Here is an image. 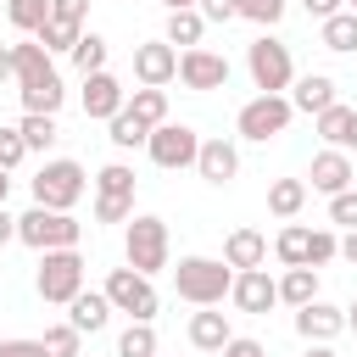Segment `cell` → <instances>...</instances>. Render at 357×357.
<instances>
[{"label": "cell", "instance_id": "37", "mask_svg": "<svg viewBox=\"0 0 357 357\" xmlns=\"http://www.w3.org/2000/svg\"><path fill=\"white\" fill-rule=\"evenodd\" d=\"M335 257H340L335 229H307V268H324V262H335Z\"/></svg>", "mask_w": 357, "mask_h": 357}, {"label": "cell", "instance_id": "9", "mask_svg": "<svg viewBox=\"0 0 357 357\" xmlns=\"http://www.w3.org/2000/svg\"><path fill=\"white\" fill-rule=\"evenodd\" d=\"M195 151H201V134H195L190 123H156L151 139H145V156H151L156 167H167V173L195 167Z\"/></svg>", "mask_w": 357, "mask_h": 357}, {"label": "cell", "instance_id": "22", "mask_svg": "<svg viewBox=\"0 0 357 357\" xmlns=\"http://www.w3.org/2000/svg\"><path fill=\"white\" fill-rule=\"evenodd\" d=\"M351 112H357V106H340V100L324 106V112L312 117V123H318V139L335 145V151H351Z\"/></svg>", "mask_w": 357, "mask_h": 357}, {"label": "cell", "instance_id": "55", "mask_svg": "<svg viewBox=\"0 0 357 357\" xmlns=\"http://www.w3.org/2000/svg\"><path fill=\"white\" fill-rule=\"evenodd\" d=\"M78 357H84V351H78Z\"/></svg>", "mask_w": 357, "mask_h": 357}, {"label": "cell", "instance_id": "4", "mask_svg": "<svg viewBox=\"0 0 357 357\" xmlns=\"http://www.w3.org/2000/svg\"><path fill=\"white\" fill-rule=\"evenodd\" d=\"M167 251H173V240H167V223L162 218H134L128 229H123V257H128V268L134 273H162V268H173L167 262Z\"/></svg>", "mask_w": 357, "mask_h": 357}, {"label": "cell", "instance_id": "8", "mask_svg": "<svg viewBox=\"0 0 357 357\" xmlns=\"http://www.w3.org/2000/svg\"><path fill=\"white\" fill-rule=\"evenodd\" d=\"M106 301H112V312H128V318H139V324H151L156 318V284L145 279V273H134V268H112L106 273Z\"/></svg>", "mask_w": 357, "mask_h": 357}, {"label": "cell", "instance_id": "50", "mask_svg": "<svg viewBox=\"0 0 357 357\" xmlns=\"http://www.w3.org/2000/svg\"><path fill=\"white\" fill-rule=\"evenodd\" d=\"M6 195H11V173L0 167V206H6Z\"/></svg>", "mask_w": 357, "mask_h": 357}, {"label": "cell", "instance_id": "45", "mask_svg": "<svg viewBox=\"0 0 357 357\" xmlns=\"http://www.w3.org/2000/svg\"><path fill=\"white\" fill-rule=\"evenodd\" d=\"M0 357H45L39 340H0Z\"/></svg>", "mask_w": 357, "mask_h": 357}, {"label": "cell", "instance_id": "53", "mask_svg": "<svg viewBox=\"0 0 357 357\" xmlns=\"http://www.w3.org/2000/svg\"><path fill=\"white\" fill-rule=\"evenodd\" d=\"M351 11H357V0H351Z\"/></svg>", "mask_w": 357, "mask_h": 357}, {"label": "cell", "instance_id": "42", "mask_svg": "<svg viewBox=\"0 0 357 357\" xmlns=\"http://www.w3.org/2000/svg\"><path fill=\"white\" fill-rule=\"evenodd\" d=\"M50 17H61V22H78V28H84L89 0H50Z\"/></svg>", "mask_w": 357, "mask_h": 357}, {"label": "cell", "instance_id": "26", "mask_svg": "<svg viewBox=\"0 0 357 357\" xmlns=\"http://www.w3.org/2000/svg\"><path fill=\"white\" fill-rule=\"evenodd\" d=\"M123 106H128V112H134V117H139L145 128L167 123V89H151V84H139V89H134V95H128Z\"/></svg>", "mask_w": 357, "mask_h": 357}, {"label": "cell", "instance_id": "39", "mask_svg": "<svg viewBox=\"0 0 357 357\" xmlns=\"http://www.w3.org/2000/svg\"><path fill=\"white\" fill-rule=\"evenodd\" d=\"M134 218V195H95V223H128Z\"/></svg>", "mask_w": 357, "mask_h": 357}, {"label": "cell", "instance_id": "47", "mask_svg": "<svg viewBox=\"0 0 357 357\" xmlns=\"http://www.w3.org/2000/svg\"><path fill=\"white\" fill-rule=\"evenodd\" d=\"M11 240H17V218L0 206V245H11Z\"/></svg>", "mask_w": 357, "mask_h": 357}, {"label": "cell", "instance_id": "52", "mask_svg": "<svg viewBox=\"0 0 357 357\" xmlns=\"http://www.w3.org/2000/svg\"><path fill=\"white\" fill-rule=\"evenodd\" d=\"M162 6H167V11H184V6H195V0H162Z\"/></svg>", "mask_w": 357, "mask_h": 357}, {"label": "cell", "instance_id": "15", "mask_svg": "<svg viewBox=\"0 0 357 357\" xmlns=\"http://www.w3.org/2000/svg\"><path fill=\"white\" fill-rule=\"evenodd\" d=\"M123 100H128V95H123V84H117L106 67L84 78V117L106 123V117H117V112H123Z\"/></svg>", "mask_w": 357, "mask_h": 357}, {"label": "cell", "instance_id": "6", "mask_svg": "<svg viewBox=\"0 0 357 357\" xmlns=\"http://www.w3.org/2000/svg\"><path fill=\"white\" fill-rule=\"evenodd\" d=\"M84 223L73 212H50V206H28L17 218V240L33 245V251H61V245H78Z\"/></svg>", "mask_w": 357, "mask_h": 357}, {"label": "cell", "instance_id": "29", "mask_svg": "<svg viewBox=\"0 0 357 357\" xmlns=\"http://www.w3.org/2000/svg\"><path fill=\"white\" fill-rule=\"evenodd\" d=\"M17 134H22V145H28V151H50L61 128H56V117H50V112H22Z\"/></svg>", "mask_w": 357, "mask_h": 357}, {"label": "cell", "instance_id": "19", "mask_svg": "<svg viewBox=\"0 0 357 357\" xmlns=\"http://www.w3.org/2000/svg\"><path fill=\"white\" fill-rule=\"evenodd\" d=\"M106 318H112V301H106V290H78V296L67 301V324H73L78 335H95V329H106Z\"/></svg>", "mask_w": 357, "mask_h": 357}, {"label": "cell", "instance_id": "27", "mask_svg": "<svg viewBox=\"0 0 357 357\" xmlns=\"http://www.w3.org/2000/svg\"><path fill=\"white\" fill-rule=\"evenodd\" d=\"M318 39L324 50H357V11H335L318 22Z\"/></svg>", "mask_w": 357, "mask_h": 357}, {"label": "cell", "instance_id": "48", "mask_svg": "<svg viewBox=\"0 0 357 357\" xmlns=\"http://www.w3.org/2000/svg\"><path fill=\"white\" fill-rule=\"evenodd\" d=\"M340 257L357 268V229H346V240H340Z\"/></svg>", "mask_w": 357, "mask_h": 357}, {"label": "cell", "instance_id": "34", "mask_svg": "<svg viewBox=\"0 0 357 357\" xmlns=\"http://www.w3.org/2000/svg\"><path fill=\"white\" fill-rule=\"evenodd\" d=\"M78 33H84L78 22H61V17H50V22H45V28L33 33V39H39V45L50 50V56H61V50H73V45H78Z\"/></svg>", "mask_w": 357, "mask_h": 357}, {"label": "cell", "instance_id": "5", "mask_svg": "<svg viewBox=\"0 0 357 357\" xmlns=\"http://www.w3.org/2000/svg\"><path fill=\"white\" fill-rule=\"evenodd\" d=\"M245 67H251V84L262 89V95H284L290 84H296V61H290V45L284 39H251L245 45Z\"/></svg>", "mask_w": 357, "mask_h": 357}, {"label": "cell", "instance_id": "32", "mask_svg": "<svg viewBox=\"0 0 357 357\" xmlns=\"http://www.w3.org/2000/svg\"><path fill=\"white\" fill-rule=\"evenodd\" d=\"M117 357H156V329L128 318V329L117 335Z\"/></svg>", "mask_w": 357, "mask_h": 357}, {"label": "cell", "instance_id": "11", "mask_svg": "<svg viewBox=\"0 0 357 357\" xmlns=\"http://www.w3.org/2000/svg\"><path fill=\"white\" fill-rule=\"evenodd\" d=\"M11 78H17V89H39V84H56L61 73L39 39H22V45H11Z\"/></svg>", "mask_w": 357, "mask_h": 357}, {"label": "cell", "instance_id": "13", "mask_svg": "<svg viewBox=\"0 0 357 357\" xmlns=\"http://www.w3.org/2000/svg\"><path fill=\"white\" fill-rule=\"evenodd\" d=\"M229 301H234L240 312H268V307L279 301V284L268 279V268H240L234 284H229Z\"/></svg>", "mask_w": 357, "mask_h": 357}, {"label": "cell", "instance_id": "20", "mask_svg": "<svg viewBox=\"0 0 357 357\" xmlns=\"http://www.w3.org/2000/svg\"><path fill=\"white\" fill-rule=\"evenodd\" d=\"M223 262L240 273V268H262L268 262V240L257 234V229H234L229 240H223Z\"/></svg>", "mask_w": 357, "mask_h": 357}, {"label": "cell", "instance_id": "14", "mask_svg": "<svg viewBox=\"0 0 357 357\" xmlns=\"http://www.w3.org/2000/svg\"><path fill=\"white\" fill-rule=\"evenodd\" d=\"M296 335L301 340H335V335H346V307H329V301H307V307H296Z\"/></svg>", "mask_w": 357, "mask_h": 357}, {"label": "cell", "instance_id": "16", "mask_svg": "<svg viewBox=\"0 0 357 357\" xmlns=\"http://www.w3.org/2000/svg\"><path fill=\"white\" fill-rule=\"evenodd\" d=\"M195 173L206 178V184H229L234 173H240V151H234V139H201V151H195Z\"/></svg>", "mask_w": 357, "mask_h": 357}, {"label": "cell", "instance_id": "23", "mask_svg": "<svg viewBox=\"0 0 357 357\" xmlns=\"http://www.w3.org/2000/svg\"><path fill=\"white\" fill-rule=\"evenodd\" d=\"M201 33H206V17H201L195 6H184V11H167V33H162V39H167L173 50H178V45H184V50H190V45H201Z\"/></svg>", "mask_w": 357, "mask_h": 357}, {"label": "cell", "instance_id": "31", "mask_svg": "<svg viewBox=\"0 0 357 357\" xmlns=\"http://www.w3.org/2000/svg\"><path fill=\"white\" fill-rule=\"evenodd\" d=\"M273 257H279L284 268H307V229H301V223H284L279 240H273Z\"/></svg>", "mask_w": 357, "mask_h": 357}, {"label": "cell", "instance_id": "49", "mask_svg": "<svg viewBox=\"0 0 357 357\" xmlns=\"http://www.w3.org/2000/svg\"><path fill=\"white\" fill-rule=\"evenodd\" d=\"M11 78V45H0V84Z\"/></svg>", "mask_w": 357, "mask_h": 357}, {"label": "cell", "instance_id": "21", "mask_svg": "<svg viewBox=\"0 0 357 357\" xmlns=\"http://www.w3.org/2000/svg\"><path fill=\"white\" fill-rule=\"evenodd\" d=\"M229 335H234V329H229V318H223V312H212V307H201V312L190 318V346H195V351H223V346H229Z\"/></svg>", "mask_w": 357, "mask_h": 357}, {"label": "cell", "instance_id": "54", "mask_svg": "<svg viewBox=\"0 0 357 357\" xmlns=\"http://www.w3.org/2000/svg\"><path fill=\"white\" fill-rule=\"evenodd\" d=\"M0 6H6V0H0Z\"/></svg>", "mask_w": 357, "mask_h": 357}, {"label": "cell", "instance_id": "51", "mask_svg": "<svg viewBox=\"0 0 357 357\" xmlns=\"http://www.w3.org/2000/svg\"><path fill=\"white\" fill-rule=\"evenodd\" d=\"M346 329H351V335H357V301H351V307H346Z\"/></svg>", "mask_w": 357, "mask_h": 357}, {"label": "cell", "instance_id": "44", "mask_svg": "<svg viewBox=\"0 0 357 357\" xmlns=\"http://www.w3.org/2000/svg\"><path fill=\"white\" fill-rule=\"evenodd\" d=\"M195 11L206 22H234V0H195Z\"/></svg>", "mask_w": 357, "mask_h": 357}, {"label": "cell", "instance_id": "36", "mask_svg": "<svg viewBox=\"0 0 357 357\" xmlns=\"http://www.w3.org/2000/svg\"><path fill=\"white\" fill-rule=\"evenodd\" d=\"M95 195H134V167L106 162V167L95 173Z\"/></svg>", "mask_w": 357, "mask_h": 357}, {"label": "cell", "instance_id": "7", "mask_svg": "<svg viewBox=\"0 0 357 357\" xmlns=\"http://www.w3.org/2000/svg\"><path fill=\"white\" fill-rule=\"evenodd\" d=\"M290 117H296L290 95H257V100H245V106H240L234 128H240V139H257V145H268V139H279V134L290 128Z\"/></svg>", "mask_w": 357, "mask_h": 357}, {"label": "cell", "instance_id": "38", "mask_svg": "<svg viewBox=\"0 0 357 357\" xmlns=\"http://www.w3.org/2000/svg\"><path fill=\"white\" fill-rule=\"evenodd\" d=\"M234 17H245V22H257V28H273V22L284 17V0H234Z\"/></svg>", "mask_w": 357, "mask_h": 357}, {"label": "cell", "instance_id": "43", "mask_svg": "<svg viewBox=\"0 0 357 357\" xmlns=\"http://www.w3.org/2000/svg\"><path fill=\"white\" fill-rule=\"evenodd\" d=\"M223 357H268V346H262V340H251V335H229Z\"/></svg>", "mask_w": 357, "mask_h": 357}, {"label": "cell", "instance_id": "25", "mask_svg": "<svg viewBox=\"0 0 357 357\" xmlns=\"http://www.w3.org/2000/svg\"><path fill=\"white\" fill-rule=\"evenodd\" d=\"M273 284H279L284 307H307L318 296V268H284V279H273Z\"/></svg>", "mask_w": 357, "mask_h": 357}, {"label": "cell", "instance_id": "46", "mask_svg": "<svg viewBox=\"0 0 357 357\" xmlns=\"http://www.w3.org/2000/svg\"><path fill=\"white\" fill-rule=\"evenodd\" d=\"M301 6H307V17H318V22H324V17H335V11H340V0H301Z\"/></svg>", "mask_w": 357, "mask_h": 357}, {"label": "cell", "instance_id": "41", "mask_svg": "<svg viewBox=\"0 0 357 357\" xmlns=\"http://www.w3.org/2000/svg\"><path fill=\"white\" fill-rule=\"evenodd\" d=\"M22 156H28V145H22V134H17V128H0V167L11 173V167H17Z\"/></svg>", "mask_w": 357, "mask_h": 357}, {"label": "cell", "instance_id": "17", "mask_svg": "<svg viewBox=\"0 0 357 357\" xmlns=\"http://www.w3.org/2000/svg\"><path fill=\"white\" fill-rule=\"evenodd\" d=\"M307 178H312V190H318V195H340V190H351V156L329 145V151H318V156H312Z\"/></svg>", "mask_w": 357, "mask_h": 357}, {"label": "cell", "instance_id": "40", "mask_svg": "<svg viewBox=\"0 0 357 357\" xmlns=\"http://www.w3.org/2000/svg\"><path fill=\"white\" fill-rule=\"evenodd\" d=\"M329 223H340V229H357V190H340V195H329Z\"/></svg>", "mask_w": 357, "mask_h": 357}, {"label": "cell", "instance_id": "24", "mask_svg": "<svg viewBox=\"0 0 357 357\" xmlns=\"http://www.w3.org/2000/svg\"><path fill=\"white\" fill-rule=\"evenodd\" d=\"M307 206V178H273L268 184V212L273 218H296Z\"/></svg>", "mask_w": 357, "mask_h": 357}, {"label": "cell", "instance_id": "12", "mask_svg": "<svg viewBox=\"0 0 357 357\" xmlns=\"http://www.w3.org/2000/svg\"><path fill=\"white\" fill-rule=\"evenodd\" d=\"M134 78H139V84H151V89H162V84H173V78H178V50H173L167 39H151V45H134Z\"/></svg>", "mask_w": 357, "mask_h": 357}, {"label": "cell", "instance_id": "30", "mask_svg": "<svg viewBox=\"0 0 357 357\" xmlns=\"http://www.w3.org/2000/svg\"><path fill=\"white\" fill-rule=\"evenodd\" d=\"M6 17L17 33H39L50 22V0H6Z\"/></svg>", "mask_w": 357, "mask_h": 357}, {"label": "cell", "instance_id": "28", "mask_svg": "<svg viewBox=\"0 0 357 357\" xmlns=\"http://www.w3.org/2000/svg\"><path fill=\"white\" fill-rule=\"evenodd\" d=\"M106 128H112V134H106V139H112V145H117V151H139V145H145V139H151V128H145V123H139V117H134V112H128V106H123V112H117V117H106Z\"/></svg>", "mask_w": 357, "mask_h": 357}, {"label": "cell", "instance_id": "2", "mask_svg": "<svg viewBox=\"0 0 357 357\" xmlns=\"http://www.w3.org/2000/svg\"><path fill=\"white\" fill-rule=\"evenodd\" d=\"M84 190H89V173L73 156H56L33 173V206H50V212H73L84 201Z\"/></svg>", "mask_w": 357, "mask_h": 357}, {"label": "cell", "instance_id": "33", "mask_svg": "<svg viewBox=\"0 0 357 357\" xmlns=\"http://www.w3.org/2000/svg\"><path fill=\"white\" fill-rule=\"evenodd\" d=\"M67 56H73V67L89 78V73H100V67H106V39H100V33H78V45H73Z\"/></svg>", "mask_w": 357, "mask_h": 357}, {"label": "cell", "instance_id": "18", "mask_svg": "<svg viewBox=\"0 0 357 357\" xmlns=\"http://www.w3.org/2000/svg\"><path fill=\"white\" fill-rule=\"evenodd\" d=\"M290 106L307 112V117H318L324 106H335V78H329V73H301V78L290 84Z\"/></svg>", "mask_w": 357, "mask_h": 357}, {"label": "cell", "instance_id": "3", "mask_svg": "<svg viewBox=\"0 0 357 357\" xmlns=\"http://www.w3.org/2000/svg\"><path fill=\"white\" fill-rule=\"evenodd\" d=\"M33 284H39V301L67 307V301L84 290V257H78V245L39 251V273H33Z\"/></svg>", "mask_w": 357, "mask_h": 357}, {"label": "cell", "instance_id": "1", "mask_svg": "<svg viewBox=\"0 0 357 357\" xmlns=\"http://www.w3.org/2000/svg\"><path fill=\"white\" fill-rule=\"evenodd\" d=\"M229 284H234V268L223 257H178V268H173V290L190 307H218L229 296Z\"/></svg>", "mask_w": 357, "mask_h": 357}, {"label": "cell", "instance_id": "35", "mask_svg": "<svg viewBox=\"0 0 357 357\" xmlns=\"http://www.w3.org/2000/svg\"><path fill=\"white\" fill-rule=\"evenodd\" d=\"M78 340H84V335H78V329H73L67 318H61V324H50V329L39 335V346H45V357H78Z\"/></svg>", "mask_w": 357, "mask_h": 357}, {"label": "cell", "instance_id": "10", "mask_svg": "<svg viewBox=\"0 0 357 357\" xmlns=\"http://www.w3.org/2000/svg\"><path fill=\"white\" fill-rule=\"evenodd\" d=\"M178 84L184 89H223L229 84V56H218V50H206V45H190V50H178Z\"/></svg>", "mask_w": 357, "mask_h": 357}]
</instances>
